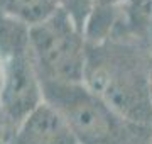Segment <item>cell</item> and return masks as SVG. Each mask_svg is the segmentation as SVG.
Masks as SVG:
<instances>
[{
	"label": "cell",
	"mask_w": 152,
	"mask_h": 144,
	"mask_svg": "<svg viewBox=\"0 0 152 144\" xmlns=\"http://www.w3.org/2000/svg\"><path fill=\"white\" fill-rule=\"evenodd\" d=\"M10 144H81L64 117L51 105H41L19 124Z\"/></svg>",
	"instance_id": "277c9868"
},
{
	"label": "cell",
	"mask_w": 152,
	"mask_h": 144,
	"mask_svg": "<svg viewBox=\"0 0 152 144\" xmlns=\"http://www.w3.org/2000/svg\"><path fill=\"white\" fill-rule=\"evenodd\" d=\"M41 92L31 54L26 53L5 61L0 104L14 124H20L41 105Z\"/></svg>",
	"instance_id": "3957f363"
},
{
	"label": "cell",
	"mask_w": 152,
	"mask_h": 144,
	"mask_svg": "<svg viewBox=\"0 0 152 144\" xmlns=\"http://www.w3.org/2000/svg\"><path fill=\"white\" fill-rule=\"evenodd\" d=\"M49 105L54 107L69 124L81 144H122L125 131L115 110L95 92L78 83H58L44 80Z\"/></svg>",
	"instance_id": "6da1fadb"
},
{
	"label": "cell",
	"mask_w": 152,
	"mask_h": 144,
	"mask_svg": "<svg viewBox=\"0 0 152 144\" xmlns=\"http://www.w3.org/2000/svg\"><path fill=\"white\" fill-rule=\"evenodd\" d=\"M7 120L12 122L9 117H7L4 107L0 105V144H5V137H7Z\"/></svg>",
	"instance_id": "ba28073f"
},
{
	"label": "cell",
	"mask_w": 152,
	"mask_h": 144,
	"mask_svg": "<svg viewBox=\"0 0 152 144\" xmlns=\"http://www.w3.org/2000/svg\"><path fill=\"white\" fill-rule=\"evenodd\" d=\"M68 7V14L73 15V21H80L88 10V0H63Z\"/></svg>",
	"instance_id": "52a82bcc"
},
{
	"label": "cell",
	"mask_w": 152,
	"mask_h": 144,
	"mask_svg": "<svg viewBox=\"0 0 152 144\" xmlns=\"http://www.w3.org/2000/svg\"><path fill=\"white\" fill-rule=\"evenodd\" d=\"M58 2L59 0H0V10L36 26L58 10Z\"/></svg>",
	"instance_id": "8992f818"
},
{
	"label": "cell",
	"mask_w": 152,
	"mask_h": 144,
	"mask_svg": "<svg viewBox=\"0 0 152 144\" xmlns=\"http://www.w3.org/2000/svg\"><path fill=\"white\" fill-rule=\"evenodd\" d=\"M102 2H107V4H108V2H112V0H102Z\"/></svg>",
	"instance_id": "9c48e42d"
},
{
	"label": "cell",
	"mask_w": 152,
	"mask_h": 144,
	"mask_svg": "<svg viewBox=\"0 0 152 144\" xmlns=\"http://www.w3.org/2000/svg\"><path fill=\"white\" fill-rule=\"evenodd\" d=\"M31 54L48 82L78 83L86 70L81 36L61 9L31 27Z\"/></svg>",
	"instance_id": "7a4b0ae2"
},
{
	"label": "cell",
	"mask_w": 152,
	"mask_h": 144,
	"mask_svg": "<svg viewBox=\"0 0 152 144\" xmlns=\"http://www.w3.org/2000/svg\"><path fill=\"white\" fill-rule=\"evenodd\" d=\"M31 53V29L15 17L0 10V56L5 61Z\"/></svg>",
	"instance_id": "5b68a950"
}]
</instances>
